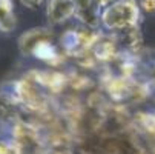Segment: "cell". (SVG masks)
<instances>
[{
  "label": "cell",
  "mask_w": 155,
  "mask_h": 154,
  "mask_svg": "<svg viewBox=\"0 0 155 154\" xmlns=\"http://www.w3.org/2000/svg\"><path fill=\"white\" fill-rule=\"evenodd\" d=\"M140 8L135 0H115L101 11V25L110 33H121L137 28Z\"/></svg>",
  "instance_id": "obj_1"
},
{
  "label": "cell",
  "mask_w": 155,
  "mask_h": 154,
  "mask_svg": "<svg viewBox=\"0 0 155 154\" xmlns=\"http://www.w3.org/2000/svg\"><path fill=\"white\" fill-rule=\"evenodd\" d=\"M46 42H52V33L48 28H32L18 37V50L23 56H32V53Z\"/></svg>",
  "instance_id": "obj_2"
},
{
  "label": "cell",
  "mask_w": 155,
  "mask_h": 154,
  "mask_svg": "<svg viewBox=\"0 0 155 154\" xmlns=\"http://www.w3.org/2000/svg\"><path fill=\"white\" fill-rule=\"evenodd\" d=\"M75 17L86 28L95 29L101 23V8L97 0H75Z\"/></svg>",
  "instance_id": "obj_3"
},
{
  "label": "cell",
  "mask_w": 155,
  "mask_h": 154,
  "mask_svg": "<svg viewBox=\"0 0 155 154\" xmlns=\"http://www.w3.org/2000/svg\"><path fill=\"white\" fill-rule=\"evenodd\" d=\"M75 8V0H48L46 17L51 25H58L74 17Z\"/></svg>",
  "instance_id": "obj_4"
},
{
  "label": "cell",
  "mask_w": 155,
  "mask_h": 154,
  "mask_svg": "<svg viewBox=\"0 0 155 154\" xmlns=\"http://www.w3.org/2000/svg\"><path fill=\"white\" fill-rule=\"evenodd\" d=\"M17 25L12 0H0V31L11 33Z\"/></svg>",
  "instance_id": "obj_5"
},
{
  "label": "cell",
  "mask_w": 155,
  "mask_h": 154,
  "mask_svg": "<svg viewBox=\"0 0 155 154\" xmlns=\"http://www.w3.org/2000/svg\"><path fill=\"white\" fill-rule=\"evenodd\" d=\"M0 154H21L12 140H0Z\"/></svg>",
  "instance_id": "obj_6"
},
{
  "label": "cell",
  "mask_w": 155,
  "mask_h": 154,
  "mask_svg": "<svg viewBox=\"0 0 155 154\" xmlns=\"http://www.w3.org/2000/svg\"><path fill=\"white\" fill-rule=\"evenodd\" d=\"M141 9L147 14H155V0H141Z\"/></svg>",
  "instance_id": "obj_7"
},
{
  "label": "cell",
  "mask_w": 155,
  "mask_h": 154,
  "mask_svg": "<svg viewBox=\"0 0 155 154\" xmlns=\"http://www.w3.org/2000/svg\"><path fill=\"white\" fill-rule=\"evenodd\" d=\"M41 2H43V0H20V3L23 5V6H26V8H35Z\"/></svg>",
  "instance_id": "obj_8"
},
{
  "label": "cell",
  "mask_w": 155,
  "mask_h": 154,
  "mask_svg": "<svg viewBox=\"0 0 155 154\" xmlns=\"http://www.w3.org/2000/svg\"><path fill=\"white\" fill-rule=\"evenodd\" d=\"M114 2H115V0H97V3L100 5V8H101V9L107 8L109 5H112Z\"/></svg>",
  "instance_id": "obj_9"
}]
</instances>
